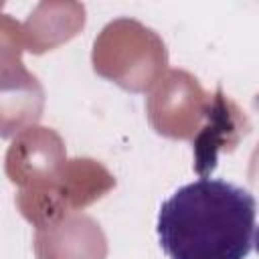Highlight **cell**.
<instances>
[{
	"instance_id": "obj_2",
	"label": "cell",
	"mask_w": 259,
	"mask_h": 259,
	"mask_svg": "<svg viewBox=\"0 0 259 259\" xmlns=\"http://www.w3.org/2000/svg\"><path fill=\"white\" fill-rule=\"evenodd\" d=\"M93 69L125 91H146L168 65L162 38L132 18L109 22L93 45Z\"/></svg>"
},
{
	"instance_id": "obj_6",
	"label": "cell",
	"mask_w": 259,
	"mask_h": 259,
	"mask_svg": "<svg viewBox=\"0 0 259 259\" xmlns=\"http://www.w3.org/2000/svg\"><path fill=\"white\" fill-rule=\"evenodd\" d=\"M65 164V144L51 127H26L14 136L6 154V174L20 192L47 190L59 180Z\"/></svg>"
},
{
	"instance_id": "obj_3",
	"label": "cell",
	"mask_w": 259,
	"mask_h": 259,
	"mask_svg": "<svg viewBox=\"0 0 259 259\" xmlns=\"http://www.w3.org/2000/svg\"><path fill=\"white\" fill-rule=\"evenodd\" d=\"M22 26L0 14V138L32 127L45 109V89L22 63Z\"/></svg>"
},
{
	"instance_id": "obj_5",
	"label": "cell",
	"mask_w": 259,
	"mask_h": 259,
	"mask_svg": "<svg viewBox=\"0 0 259 259\" xmlns=\"http://www.w3.org/2000/svg\"><path fill=\"white\" fill-rule=\"evenodd\" d=\"M214 101L186 71H168L148 97L150 123L162 136L190 140L202 130V121H208Z\"/></svg>"
},
{
	"instance_id": "obj_7",
	"label": "cell",
	"mask_w": 259,
	"mask_h": 259,
	"mask_svg": "<svg viewBox=\"0 0 259 259\" xmlns=\"http://www.w3.org/2000/svg\"><path fill=\"white\" fill-rule=\"evenodd\" d=\"M36 259H105L107 243L99 225L85 214H65L36 227Z\"/></svg>"
},
{
	"instance_id": "obj_1",
	"label": "cell",
	"mask_w": 259,
	"mask_h": 259,
	"mask_svg": "<svg viewBox=\"0 0 259 259\" xmlns=\"http://www.w3.org/2000/svg\"><path fill=\"white\" fill-rule=\"evenodd\" d=\"M253 194L221 178L180 186L158 212V241L168 259H247L255 249Z\"/></svg>"
},
{
	"instance_id": "obj_4",
	"label": "cell",
	"mask_w": 259,
	"mask_h": 259,
	"mask_svg": "<svg viewBox=\"0 0 259 259\" xmlns=\"http://www.w3.org/2000/svg\"><path fill=\"white\" fill-rule=\"evenodd\" d=\"M113 186V176L101 164L89 158H75L67 160L53 186L38 192H20L16 204L32 225L42 227L91 204Z\"/></svg>"
},
{
	"instance_id": "obj_8",
	"label": "cell",
	"mask_w": 259,
	"mask_h": 259,
	"mask_svg": "<svg viewBox=\"0 0 259 259\" xmlns=\"http://www.w3.org/2000/svg\"><path fill=\"white\" fill-rule=\"evenodd\" d=\"M0 10H2V2H0Z\"/></svg>"
}]
</instances>
